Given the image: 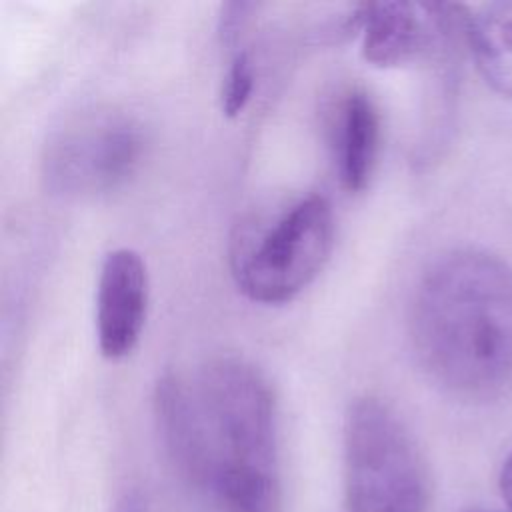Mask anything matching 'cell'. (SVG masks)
Instances as JSON below:
<instances>
[{"label": "cell", "instance_id": "obj_1", "mask_svg": "<svg viewBox=\"0 0 512 512\" xmlns=\"http://www.w3.org/2000/svg\"><path fill=\"white\" fill-rule=\"evenodd\" d=\"M154 418L180 478L224 512H280L276 398L252 362L216 356L162 374Z\"/></svg>", "mask_w": 512, "mask_h": 512}, {"label": "cell", "instance_id": "obj_2", "mask_svg": "<svg viewBox=\"0 0 512 512\" xmlns=\"http://www.w3.org/2000/svg\"><path fill=\"white\" fill-rule=\"evenodd\" d=\"M410 338L426 376L466 402L512 390V266L484 248L428 264L410 304Z\"/></svg>", "mask_w": 512, "mask_h": 512}, {"label": "cell", "instance_id": "obj_3", "mask_svg": "<svg viewBox=\"0 0 512 512\" xmlns=\"http://www.w3.org/2000/svg\"><path fill=\"white\" fill-rule=\"evenodd\" d=\"M334 228L332 206L322 194H302L246 214L228 248L236 288L258 304L294 300L326 266Z\"/></svg>", "mask_w": 512, "mask_h": 512}, {"label": "cell", "instance_id": "obj_4", "mask_svg": "<svg viewBox=\"0 0 512 512\" xmlns=\"http://www.w3.org/2000/svg\"><path fill=\"white\" fill-rule=\"evenodd\" d=\"M426 460L392 406L356 398L344 416V502L348 512H428Z\"/></svg>", "mask_w": 512, "mask_h": 512}, {"label": "cell", "instance_id": "obj_5", "mask_svg": "<svg viewBox=\"0 0 512 512\" xmlns=\"http://www.w3.org/2000/svg\"><path fill=\"white\" fill-rule=\"evenodd\" d=\"M144 130L116 108H90L66 118L44 142L40 174L50 194L94 198L122 186L144 156Z\"/></svg>", "mask_w": 512, "mask_h": 512}, {"label": "cell", "instance_id": "obj_6", "mask_svg": "<svg viewBox=\"0 0 512 512\" xmlns=\"http://www.w3.org/2000/svg\"><path fill=\"white\" fill-rule=\"evenodd\" d=\"M468 8L446 2H368L362 56L378 68H396L450 56L466 44Z\"/></svg>", "mask_w": 512, "mask_h": 512}, {"label": "cell", "instance_id": "obj_7", "mask_svg": "<svg viewBox=\"0 0 512 512\" xmlns=\"http://www.w3.org/2000/svg\"><path fill=\"white\" fill-rule=\"evenodd\" d=\"M150 282L142 256L132 248L110 250L96 284V340L108 360L128 356L144 330Z\"/></svg>", "mask_w": 512, "mask_h": 512}, {"label": "cell", "instance_id": "obj_8", "mask_svg": "<svg viewBox=\"0 0 512 512\" xmlns=\"http://www.w3.org/2000/svg\"><path fill=\"white\" fill-rule=\"evenodd\" d=\"M334 168L344 190L360 192L370 182L380 150V112L364 88H348L328 118Z\"/></svg>", "mask_w": 512, "mask_h": 512}, {"label": "cell", "instance_id": "obj_9", "mask_svg": "<svg viewBox=\"0 0 512 512\" xmlns=\"http://www.w3.org/2000/svg\"><path fill=\"white\" fill-rule=\"evenodd\" d=\"M466 46L486 84L512 98V0L488 2L468 12Z\"/></svg>", "mask_w": 512, "mask_h": 512}, {"label": "cell", "instance_id": "obj_10", "mask_svg": "<svg viewBox=\"0 0 512 512\" xmlns=\"http://www.w3.org/2000/svg\"><path fill=\"white\" fill-rule=\"evenodd\" d=\"M254 80L256 68L252 54L244 48H238L226 68L220 88V108L224 116L234 118L248 106L254 92Z\"/></svg>", "mask_w": 512, "mask_h": 512}, {"label": "cell", "instance_id": "obj_11", "mask_svg": "<svg viewBox=\"0 0 512 512\" xmlns=\"http://www.w3.org/2000/svg\"><path fill=\"white\" fill-rule=\"evenodd\" d=\"M258 10L254 2H228L222 4L218 16V34L226 46H236L252 20V12Z\"/></svg>", "mask_w": 512, "mask_h": 512}, {"label": "cell", "instance_id": "obj_12", "mask_svg": "<svg viewBox=\"0 0 512 512\" xmlns=\"http://www.w3.org/2000/svg\"><path fill=\"white\" fill-rule=\"evenodd\" d=\"M500 492L506 500V504L512 508V452L508 454L502 472H500Z\"/></svg>", "mask_w": 512, "mask_h": 512}, {"label": "cell", "instance_id": "obj_13", "mask_svg": "<svg viewBox=\"0 0 512 512\" xmlns=\"http://www.w3.org/2000/svg\"><path fill=\"white\" fill-rule=\"evenodd\" d=\"M116 512H146V510H144L140 498H136V496H126V498L120 502V506H118Z\"/></svg>", "mask_w": 512, "mask_h": 512}]
</instances>
